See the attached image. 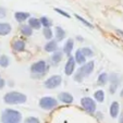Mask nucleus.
Segmentation results:
<instances>
[{"label":"nucleus","instance_id":"4468645a","mask_svg":"<svg viewBox=\"0 0 123 123\" xmlns=\"http://www.w3.org/2000/svg\"><path fill=\"white\" fill-rule=\"evenodd\" d=\"M109 113H110V117L113 119L119 117V113H120V104H119L118 101H113L110 105Z\"/></svg>","mask_w":123,"mask_h":123},{"label":"nucleus","instance_id":"dca6fc26","mask_svg":"<svg viewBox=\"0 0 123 123\" xmlns=\"http://www.w3.org/2000/svg\"><path fill=\"white\" fill-rule=\"evenodd\" d=\"M55 40L57 43L62 42L63 39L65 38V31L63 30L61 26H56L55 27Z\"/></svg>","mask_w":123,"mask_h":123},{"label":"nucleus","instance_id":"c85d7f7f","mask_svg":"<svg viewBox=\"0 0 123 123\" xmlns=\"http://www.w3.org/2000/svg\"><path fill=\"white\" fill-rule=\"evenodd\" d=\"M24 123H40L39 119L36 118V117H27V118L24 120Z\"/></svg>","mask_w":123,"mask_h":123},{"label":"nucleus","instance_id":"c756f323","mask_svg":"<svg viewBox=\"0 0 123 123\" xmlns=\"http://www.w3.org/2000/svg\"><path fill=\"white\" fill-rule=\"evenodd\" d=\"M55 11H56L57 13H59L60 15H62V16H64V18H67V19H70V18H71V15H70L68 12H65L64 10H61V9H59V8H55Z\"/></svg>","mask_w":123,"mask_h":123},{"label":"nucleus","instance_id":"39448f33","mask_svg":"<svg viewBox=\"0 0 123 123\" xmlns=\"http://www.w3.org/2000/svg\"><path fill=\"white\" fill-rule=\"evenodd\" d=\"M38 105H39V107L42 108L43 110L50 111V110H52V109L58 107L59 101L56 99V98L51 97V96H45V97H42L39 99Z\"/></svg>","mask_w":123,"mask_h":123},{"label":"nucleus","instance_id":"4be33fe9","mask_svg":"<svg viewBox=\"0 0 123 123\" xmlns=\"http://www.w3.org/2000/svg\"><path fill=\"white\" fill-rule=\"evenodd\" d=\"M94 100L96 102H104L105 100V92L102 89H97V91L94 93Z\"/></svg>","mask_w":123,"mask_h":123},{"label":"nucleus","instance_id":"f257e3e1","mask_svg":"<svg viewBox=\"0 0 123 123\" xmlns=\"http://www.w3.org/2000/svg\"><path fill=\"white\" fill-rule=\"evenodd\" d=\"M95 70V61L91 60L87 61L86 63H84L83 65L80 67V69L76 71V73L74 74V80L75 82H83L84 79H86L87 76L92 74Z\"/></svg>","mask_w":123,"mask_h":123},{"label":"nucleus","instance_id":"7c9ffc66","mask_svg":"<svg viewBox=\"0 0 123 123\" xmlns=\"http://www.w3.org/2000/svg\"><path fill=\"white\" fill-rule=\"evenodd\" d=\"M7 16V10L3 7H0V19H5Z\"/></svg>","mask_w":123,"mask_h":123},{"label":"nucleus","instance_id":"20e7f679","mask_svg":"<svg viewBox=\"0 0 123 123\" xmlns=\"http://www.w3.org/2000/svg\"><path fill=\"white\" fill-rule=\"evenodd\" d=\"M48 71V63L45 60H38L31 65V73L34 77H42Z\"/></svg>","mask_w":123,"mask_h":123},{"label":"nucleus","instance_id":"ddd939ff","mask_svg":"<svg viewBox=\"0 0 123 123\" xmlns=\"http://www.w3.org/2000/svg\"><path fill=\"white\" fill-rule=\"evenodd\" d=\"M58 43L56 42V40L51 39V40H48V42L45 44L44 46V50L46 51V52H51V54H54L55 51L58 50Z\"/></svg>","mask_w":123,"mask_h":123},{"label":"nucleus","instance_id":"f03ea898","mask_svg":"<svg viewBox=\"0 0 123 123\" xmlns=\"http://www.w3.org/2000/svg\"><path fill=\"white\" fill-rule=\"evenodd\" d=\"M1 122L2 123H21L22 113L19 110L7 108L1 113Z\"/></svg>","mask_w":123,"mask_h":123},{"label":"nucleus","instance_id":"2eb2a0df","mask_svg":"<svg viewBox=\"0 0 123 123\" xmlns=\"http://www.w3.org/2000/svg\"><path fill=\"white\" fill-rule=\"evenodd\" d=\"M30 18H31V14L28 12L18 11L14 13V19H15L16 22H19V23H23V22L27 21Z\"/></svg>","mask_w":123,"mask_h":123},{"label":"nucleus","instance_id":"1a4fd4ad","mask_svg":"<svg viewBox=\"0 0 123 123\" xmlns=\"http://www.w3.org/2000/svg\"><path fill=\"white\" fill-rule=\"evenodd\" d=\"M110 82V87H109V92L111 94H114L117 92L119 87V84H120V77L118 74L116 73H112L111 75H109V81Z\"/></svg>","mask_w":123,"mask_h":123},{"label":"nucleus","instance_id":"f3484780","mask_svg":"<svg viewBox=\"0 0 123 123\" xmlns=\"http://www.w3.org/2000/svg\"><path fill=\"white\" fill-rule=\"evenodd\" d=\"M62 58H63V52L62 51H60V50L55 51L54 54H52V56H51V64L54 65V67H57V65L61 62Z\"/></svg>","mask_w":123,"mask_h":123},{"label":"nucleus","instance_id":"6ab92c4d","mask_svg":"<svg viewBox=\"0 0 123 123\" xmlns=\"http://www.w3.org/2000/svg\"><path fill=\"white\" fill-rule=\"evenodd\" d=\"M86 57L83 55V52L81 51V49H77L76 50V52H75V55H74V60H75V62L77 63V64H80V65H83L84 63H86L87 61H86Z\"/></svg>","mask_w":123,"mask_h":123},{"label":"nucleus","instance_id":"2f4dec72","mask_svg":"<svg viewBox=\"0 0 123 123\" xmlns=\"http://www.w3.org/2000/svg\"><path fill=\"white\" fill-rule=\"evenodd\" d=\"M5 86H6V81L3 79H0V89L5 88Z\"/></svg>","mask_w":123,"mask_h":123},{"label":"nucleus","instance_id":"423d86ee","mask_svg":"<svg viewBox=\"0 0 123 123\" xmlns=\"http://www.w3.org/2000/svg\"><path fill=\"white\" fill-rule=\"evenodd\" d=\"M81 107L89 114L96 113V109H97L96 101L92 97H83L81 99Z\"/></svg>","mask_w":123,"mask_h":123},{"label":"nucleus","instance_id":"473e14b6","mask_svg":"<svg viewBox=\"0 0 123 123\" xmlns=\"http://www.w3.org/2000/svg\"><path fill=\"white\" fill-rule=\"evenodd\" d=\"M119 123H123V113H121L120 119H119Z\"/></svg>","mask_w":123,"mask_h":123},{"label":"nucleus","instance_id":"72a5a7b5","mask_svg":"<svg viewBox=\"0 0 123 123\" xmlns=\"http://www.w3.org/2000/svg\"><path fill=\"white\" fill-rule=\"evenodd\" d=\"M117 32H118L119 34L121 35V36H123V31H121V30H118V31H117Z\"/></svg>","mask_w":123,"mask_h":123},{"label":"nucleus","instance_id":"9b49d317","mask_svg":"<svg viewBox=\"0 0 123 123\" xmlns=\"http://www.w3.org/2000/svg\"><path fill=\"white\" fill-rule=\"evenodd\" d=\"M58 99L59 101H61L64 105H71L73 102V100H74V98H73L72 94L68 93V92H62V93H60L58 95Z\"/></svg>","mask_w":123,"mask_h":123},{"label":"nucleus","instance_id":"aec40b11","mask_svg":"<svg viewBox=\"0 0 123 123\" xmlns=\"http://www.w3.org/2000/svg\"><path fill=\"white\" fill-rule=\"evenodd\" d=\"M12 26L9 23H2L0 22V36H7L11 33Z\"/></svg>","mask_w":123,"mask_h":123},{"label":"nucleus","instance_id":"412c9836","mask_svg":"<svg viewBox=\"0 0 123 123\" xmlns=\"http://www.w3.org/2000/svg\"><path fill=\"white\" fill-rule=\"evenodd\" d=\"M27 22H28L27 25L31 26L33 30H40V28H42L40 21H39V19H37V18H30V19L27 20Z\"/></svg>","mask_w":123,"mask_h":123},{"label":"nucleus","instance_id":"5701e85b","mask_svg":"<svg viewBox=\"0 0 123 123\" xmlns=\"http://www.w3.org/2000/svg\"><path fill=\"white\" fill-rule=\"evenodd\" d=\"M40 21V24H42V27L44 28H51V26H52V21H51L50 19H49L48 16H42L39 19Z\"/></svg>","mask_w":123,"mask_h":123},{"label":"nucleus","instance_id":"9d476101","mask_svg":"<svg viewBox=\"0 0 123 123\" xmlns=\"http://www.w3.org/2000/svg\"><path fill=\"white\" fill-rule=\"evenodd\" d=\"M26 48V43L23 39H20V38H16L12 42V49L15 52H23Z\"/></svg>","mask_w":123,"mask_h":123},{"label":"nucleus","instance_id":"393cba45","mask_svg":"<svg viewBox=\"0 0 123 123\" xmlns=\"http://www.w3.org/2000/svg\"><path fill=\"white\" fill-rule=\"evenodd\" d=\"M10 65V58L6 55L0 56V67L1 68H8Z\"/></svg>","mask_w":123,"mask_h":123},{"label":"nucleus","instance_id":"cd10ccee","mask_svg":"<svg viewBox=\"0 0 123 123\" xmlns=\"http://www.w3.org/2000/svg\"><path fill=\"white\" fill-rule=\"evenodd\" d=\"M75 18H76V19L79 20V21L81 22V23H83L84 25H86V26H87V27H89V28H93V27H94V26H93V24H92L91 22H88V21H87V20H85V19H84V18H82L81 15H79V14H75Z\"/></svg>","mask_w":123,"mask_h":123},{"label":"nucleus","instance_id":"a211bd4d","mask_svg":"<svg viewBox=\"0 0 123 123\" xmlns=\"http://www.w3.org/2000/svg\"><path fill=\"white\" fill-rule=\"evenodd\" d=\"M33 32H34V30L31 26H28L27 24H22L20 26V33L23 35L24 37H31L33 35Z\"/></svg>","mask_w":123,"mask_h":123},{"label":"nucleus","instance_id":"b1692460","mask_svg":"<svg viewBox=\"0 0 123 123\" xmlns=\"http://www.w3.org/2000/svg\"><path fill=\"white\" fill-rule=\"evenodd\" d=\"M109 81V75L107 74L106 72H102L98 75V79H97V83L99 85H106Z\"/></svg>","mask_w":123,"mask_h":123},{"label":"nucleus","instance_id":"a878e982","mask_svg":"<svg viewBox=\"0 0 123 123\" xmlns=\"http://www.w3.org/2000/svg\"><path fill=\"white\" fill-rule=\"evenodd\" d=\"M43 35L47 40H51L54 38V32L51 28H44L43 30Z\"/></svg>","mask_w":123,"mask_h":123},{"label":"nucleus","instance_id":"6e6552de","mask_svg":"<svg viewBox=\"0 0 123 123\" xmlns=\"http://www.w3.org/2000/svg\"><path fill=\"white\" fill-rule=\"evenodd\" d=\"M75 65H76V62L74 60V57H72V56L68 57V61L64 65V74L67 76H71L72 74H74Z\"/></svg>","mask_w":123,"mask_h":123},{"label":"nucleus","instance_id":"f8f14e48","mask_svg":"<svg viewBox=\"0 0 123 123\" xmlns=\"http://www.w3.org/2000/svg\"><path fill=\"white\" fill-rule=\"evenodd\" d=\"M73 48H74V39L69 38V39L65 42L64 46H63V49H62L63 55H67L68 57H70L71 56V52L73 51Z\"/></svg>","mask_w":123,"mask_h":123},{"label":"nucleus","instance_id":"7ed1b4c3","mask_svg":"<svg viewBox=\"0 0 123 123\" xmlns=\"http://www.w3.org/2000/svg\"><path fill=\"white\" fill-rule=\"evenodd\" d=\"M27 100V96L23 93L20 92H8L5 96H3V101L7 105H22L25 104Z\"/></svg>","mask_w":123,"mask_h":123},{"label":"nucleus","instance_id":"f704fd0d","mask_svg":"<svg viewBox=\"0 0 123 123\" xmlns=\"http://www.w3.org/2000/svg\"><path fill=\"white\" fill-rule=\"evenodd\" d=\"M120 96L121 97H123V88H122V91H121V93H120Z\"/></svg>","mask_w":123,"mask_h":123},{"label":"nucleus","instance_id":"bb28decb","mask_svg":"<svg viewBox=\"0 0 123 123\" xmlns=\"http://www.w3.org/2000/svg\"><path fill=\"white\" fill-rule=\"evenodd\" d=\"M81 51L83 52V55L86 58H92V57L94 56V51L92 50L91 48H88V47H83V48H81Z\"/></svg>","mask_w":123,"mask_h":123},{"label":"nucleus","instance_id":"c9c22d12","mask_svg":"<svg viewBox=\"0 0 123 123\" xmlns=\"http://www.w3.org/2000/svg\"><path fill=\"white\" fill-rule=\"evenodd\" d=\"M0 79H1V75H0Z\"/></svg>","mask_w":123,"mask_h":123},{"label":"nucleus","instance_id":"0eeeda50","mask_svg":"<svg viewBox=\"0 0 123 123\" xmlns=\"http://www.w3.org/2000/svg\"><path fill=\"white\" fill-rule=\"evenodd\" d=\"M61 84H62V77H61V75L55 74L45 80L44 87L47 89H55L57 87H59Z\"/></svg>","mask_w":123,"mask_h":123}]
</instances>
